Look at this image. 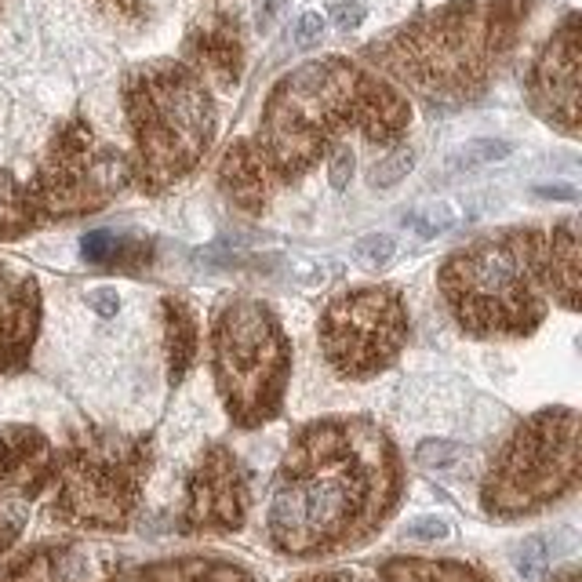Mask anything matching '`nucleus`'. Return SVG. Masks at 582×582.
<instances>
[{
	"label": "nucleus",
	"instance_id": "nucleus-1",
	"mask_svg": "<svg viewBox=\"0 0 582 582\" xmlns=\"http://www.w3.org/2000/svg\"><path fill=\"white\" fill-rule=\"evenodd\" d=\"M401 451L364 415H332L291 437L273 499L269 542L287 557H335L364 546L397 513Z\"/></svg>",
	"mask_w": 582,
	"mask_h": 582
},
{
	"label": "nucleus",
	"instance_id": "nucleus-2",
	"mask_svg": "<svg viewBox=\"0 0 582 582\" xmlns=\"http://www.w3.org/2000/svg\"><path fill=\"white\" fill-rule=\"evenodd\" d=\"M408 124L412 106L386 77L328 55L303 63L273 84L251 142L273 186H291L328 160L343 146V135L357 131L375 146H393Z\"/></svg>",
	"mask_w": 582,
	"mask_h": 582
},
{
	"label": "nucleus",
	"instance_id": "nucleus-3",
	"mask_svg": "<svg viewBox=\"0 0 582 582\" xmlns=\"http://www.w3.org/2000/svg\"><path fill=\"white\" fill-rule=\"evenodd\" d=\"M535 0H451L364 48V59L433 106H462L488 92L513 55Z\"/></svg>",
	"mask_w": 582,
	"mask_h": 582
},
{
	"label": "nucleus",
	"instance_id": "nucleus-4",
	"mask_svg": "<svg viewBox=\"0 0 582 582\" xmlns=\"http://www.w3.org/2000/svg\"><path fill=\"white\" fill-rule=\"evenodd\" d=\"M546 229L480 237L441 262L437 284L451 321L473 339H524L546 321Z\"/></svg>",
	"mask_w": 582,
	"mask_h": 582
},
{
	"label": "nucleus",
	"instance_id": "nucleus-5",
	"mask_svg": "<svg viewBox=\"0 0 582 582\" xmlns=\"http://www.w3.org/2000/svg\"><path fill=\"white\" fill-rule=\"evenodd\" d=\"M131 128V182L157 197L189 179L215 142V102L186 63H146L124 77Z\"/></svg>",
	"mask_w": 582,
	"mask_h": 582
},
{
	"label": "nucleus",
	"instance_id": "nucleus-6",
	"mask_svg": "<svg viewBox=\"0 0 582 582\" xmlns=\"http://www.w3.org/2000/svg\"><path fill=\"white\" fill-rule=\"evenodd\" d=\"M211 375L233 426L258 430L280 415L291 379V343L262 299L229 296L215 306Z\"/></svg>",
	"mask_w": 582,
	"mask_h": 582
},
{
	"label": "nucleus",
	"instance_id": "nucleus-7",
	"mask_svg": "<svg viewBox=\"0 0 582 582\" xmlns=\"http://www.w3.org/2000/svg\"><path fill=\"white\" fill-rule=\"evenodd\" d=\"M153 444L139 433L88 426L55 455L52 520L81 531H124L139 509Z\"/></svg>",
	"mask_w": 582,
	"mask_h": 582
},
{
	"label": "nucleus",
	"instance_id": "nucleus-8",
	"mask_svg": "<svg viewBox=\"0 0 582 582\" xmlns=\"http://www.w3.org/2000/svg\"><path fill=\"white\" fill-rule=\"evenodd\" d=\"M578 412L542 408L528 415L491 459L480 480V506L488 517L520 520L578 488Z\"/></svg>",
	"mask_w": 582,
	"mask_h": 582
},
{
	"label": "nucleus",
	"instance_id": "nucleus-9",
	"mask_svg": "<svg viewBox=\"0 0 582 582\" xmlns=\"http://www.w3.org/2000/svg\"><path fill=\"white\" fill-rule=\"evenodd\" d=\"M128 186H131L128 153L102 142L88 121L73 117L52 135L26 186V200L37 226L70 222L110 208Z\"/></svg>",
	"mask_w": 582,
	"mask_h": 582
},
{
	"label": "nucleus",
	"instance_id": "nucleus-10",
	"mask_svg": "<svg viewBox=\"0 0 582 582\" xmlns=\"http://www.w3.org/2000/svg\"><path fill=\"white\" fill-rule=\"evenodd\" d=\"M408 332L412 321L397 284H361L339 291L317 325L328 368L350 383H364L393 368Z\"/></svg>",
	"mask_w": 582,
	"mask_h": 582
},
{
	"label": "nucleus",
	"instance_id": "nucleus-11",
	"mask_svg": "<svg viewBox=\"0 0 582 582\" xmlns=\"http://www.w3.org/2000/svg\"><path fill=\"white\" fill-rule=\"evenodd\" d=\"M251 509L247 470L233 448L211 444L197 459L186 480V506H182V531L186 535H233L244 528Z\"/></svg>",
	"mask_w": 582,
	"mask_h": 582
},
{
	"label": "nucleus",
	"instance_id": "nucleus-12",
	"mask_svg": "<svg viewBox=\"0 0 582 582\" xmlns=\"http://www.w3.org/2000/svg\"><path fill=\"white\" fill-rule=\"evenodd\" d=\"M55 477V448L37 426L0 430V557L26 531L34 502Z\"/></svg>",
	"mask_w": 582,
	"mask_h": 582
},
{
	"label": "nucleus",
	"instance_id": "nucleus-13",
	"mask_svg": "<svg viewBox=\"0 0 582 582\" xmlns=\"http://www.w3.org/2000/svg\"><path fill=\"white\" fill-rule=\"evenodd\" d=\"M578 73H582V19L578 12L549 34L542 52L528 70V102L531 110L564 135H578Z\"/></svg>",
	"mask_w": 582,
	"mask_h": 582
},
{
	"label": "nucleus",
	"instance_id": "nucleus-14",
	"mask_svg": "<svg viewBox=\"0 0 582 582\" xmlns=\"http://www.w3.org/2000/svg\"><path fill=\"white\" fill-rule=\"evenodd\" d=\"M121 553L95 538L37 542L0 567V582H117Z\"/></svg>",
	"mask_w": 582,
	"mask_h": 582
},
{
	"label": "nucleus",
	"instance_id": "nucleus-15",
	"mask_svg": "<svg viewBox=\"0 0 582 582\" xmlns=\"http://www.w3.org/2000/svg\"><path fill=\"white\" fill-rule=\"evenodd\" d=\"M41 284L30 269L0 258V379L30 364L41 332Z\"/></svg>",
	"mask_w": 582,
	"mask_h": 582
},
{
	"label": "nucleus",
	"instance_id": "nucleus-16",
	"mask_svg": "<svg viewBox=\"0 0 582 582\" xmlns=\"http://www.w3.org/2000/svg\"><path fill=\"white\" fill-rule=\"evenodd\" d=\"M186 66L200 77H211L218 88H233L244 77V37L240 23L229 12L200 15L186 34Z\"/></svg>",
	"mask_w": 582,
	"mask_h": 582
},
{
	"label": "nucleus",
	"instance_id": "nucleus-17",
	"mask_svg": "<svg viewBox=\"0 0 582 582\" xmlns=\"http://www.w3.org/2000/svg\"><path fill=\"white\" fill-rule=\"evenodd\" d=\"M218 186L229 197V204H237L247 215H262L273 200V179L266 171V160L258 153V146L251 139H237L218 164Z\"/></svg>",
	"mask_w": 582,
	"mask_h": 582
},
{
	"label": "nucleus",
	"instance_id": "nucleus-18",
	"mask_svg": "<svg viewBox=\"0 0 582 582\" xmlns=\"http://www.w3.org/2000/svg\"><path fill=\"white\" fill-rule=\"evenodd\" d=\"M542 276L546 296L564 310H578L582 299V258H578V222L560 218L542 237Z\"/></svg>",
	"mask_w": 582,
	"mask_h": 582
},
{
	"label": "nucleus",
	"instance_id": "nucleus-19",
	"mask_svg": "<svg viewBox=\"0 0 582 582\" xmlns=\"http://www.w3.org/2000/svg\"><path fill=\"white\" fill-rule=\"evenodd\" d=\"M160 317H164V354H168V379L171 386H179L200 354V321L193 314V306L179 296H164L160 303Z\"/></svg>",
	"mask_w": 582,
	"mask_h": 582
},
{
	"label": "nucleus",
	"instance_id": "nucleus-20",
	"mask_svg": "<svg viewBox=\"0 0 582 582\" xmlns=\"http://www.w3.org/2000/svg\"><path fill=\"white\" fill-rule=\"evenodd\" d=\"M135 582H255V575L226 557H168L139 567Z\"/></svg>",
	"mask_w": 582,
	"mask_h": 582
},
{
	"label": "nucleus",
	"instance_id": "nucleus-21",
	"mask_svg": "<svg viewBox=\"0 0 582 582\" xmlns=\"http://www.w3.org/2000/svg\"><path fill=\"white\" fill-rule=\"evenodd\" d=\"M81 258L99 269H124L135 273L153 262V240L146 237H117L110 229H95L81 240Z\"/></svg>",
	"mask_w": 582,
	"mask_h": 582
},
{
	"label": "nucleus",
	"instance_id": "nucleus-22",
	"mask_svg": "<svg viewBox=\"0 0 582 582\" xmlns=\"http://www.w3.org/2000/svg\"><path fill=\"white\" fill-rule=\"evenodd\" d=\"M383 582H491L480 567L455 557H390Z\"/></svg>",
	"mask_w": 582,
	"mask_h": 582
},
{
	"label": "nucleus",
	"instance_id": "nucleus-23",
	"mask_svg": "<svg viewBox=\"0 0 582 582\" xmlns=\"http://www.w3.org/2000/svg\"><path fill=\"white\" fill-rule=\"evenodd\" d=\"M37 226L30 200H26V186H19V179L12 171L0 168V240H15L23 233H30Z\"/></svg>",
	"mask_w": 582,
	"mask_h": 582
},
{
	"label": "nucleus",
	"instance_id": "nucleus-24",
	"mask_svg": "<svg viewBox=\"0 0 582 582\" xmlns=\"http://www.w3.org/2000/svg\"><path fill=\"white\" fill-rule=\"evenodd\" d=\"M509 153H513V142H506V139H473V142L459 146V150L448 157V175L477 171V168H484V164L506 160Z\"/></svg>",
	"mask_w": 582,
	"mask_h": 582
},
{
	"label": "nucleus",
	"instance_id": "nucleus-25",
	"mask_svg": "<svg viewBox=\"0 0 582 582\" xmlns=\"http://www.w3.org/2000/svg\"><path fill=\"white\" fill-rule=\"evenodd\" d=\"M412 168H415V153L412 150H393L368 171V182L375 189H393L397 182H404L412 175Z\"/></svg>",
	"mask_w": 582,
	"mask_h": 582
},
{
	"label": "nucleus",
	"instance_id": "nucleus-26",
	"mask_svg": "<svg viewBox=\"0 0 582 582\" xmlns=\"http://www.w3.org/2000/svg\"><path fill=\"white\" fill-rule=\"evenodd\" d=\"M393 255H397V240H393L390 233H368V237H361V240L354 244V258H357L361 266H368V269L390 266Z\"/></svg>",
	"mask_w": 582,
	"mask_h": 582
},
{
	"label": "nucleus",
	"instance_id": "nucleus-27",
	"mask_svg": "<svg viewBox=\"0 0 582 582\" xmlns=\"http://www.w3.org/2000/svg\"><path fill=\"white\" fill-rule=\"evenodd\" d=\"M95 8L110 23L124 26V30H139V26L150 23V5H146V0H95Z\"/></svg>",
	"mask_w": 582,
	"mask_h": 582
},
{
	"label": "nucleus",
	"instance_id": "nucleus-28",
	"mask_svg": "<svg viewBox=\"0 0 582 582\" xmlns=\"http://www.w3.org/2000/svg\"><path fill=\"white\" fill-rule=\"evenodd\" d=\"M549 542L542 538V535H531V538H524L520 542V549H517V571L524 575V578H538L542 575V567L549 564Z\"/></svg>",
	"mask_w": 582,
	"mask_h": 582
},
{
	"label": "nucleus",
	"instance_id": "nucleus-29",
	"mask_svg": "<svg viewBox=\"0 0 582 582\" xmlns=\"http://www.w3.org/2000/svg\"><path fill=\"white\" fill-rule=\"evenodd\" d=\"M459 459V444L455 441H441V437H430L415 448V462L426 466V470H444Z\"/></svg>",
	"mask_w": 582,
	"mask_h": 582
},
{
	"label": "nucleus",
	"instance_id": "nucleus-30",
	"mask_svg": "<svg viewBox=\"0 0 582 582\" xmlns=\"http://www.w3.org/2000/svg\"><path fill=\"white\" fill-rule=\"evenodd\" d=\"M350 179H354V150L350 146H335L328 153V182L335 189H346Z\"/></svg>",
	"mask_w": 582,
	"mask_h": 582
},
{
	"label": "nucleus",
	"instance_id": "nucleus-31",
	"mask_svg": "<svg viewBox=\"0 0 582 582\" xmlns=\"http://www.w3.org/2000/svg\"><path fill=\"white\" fill-rule=\"evenodd\" d=\"M325 30H328L325 15H321V12H306V15H299V23H296V44H299V48H314V44H321Z\"/></svg>",
	"mask_w": 582,
	"mask_h": 582
},
{
	"label": "nucleus",
	"instance_id": "nucleus-32",
	"mask_svg": "<svg viewBox=\"0 0 582 582\" xmlns=\"http://www.w3.org/2000/svg\"><path fill=\"white\" fill-rule=\"evenodd\" d=\"M448 520L444 517H419L408 524V538H419V542H437V538H448Z\"/></svg>",
	"mask_w": 582,
	"mask_h": 582
},
{
	"label": "nucleus",
	"instance_id": "nucleus-33",
	"mask_svg": "<svg viewBox=\"0 0 582 582\" xmlns=\"http://www.w3.org/2000/svg\"><path fill=\"white\" fill-rule=\"evenodd\" d=\"M332 23H335L343 34L357 30V26L364 23V5H357V0H343V5L332 8Z\"/></svg>",
	"mask_w": 582,
	"mask_h": 582
},
{
	"label": "nucleus",
	"instance_id": "nucleus-34",
	"mask_svg": "<svg viewBox=\"0 0 582 582\" xmlns=\"http://www.w3.org/2000/svg\"><path fill=\"white\" fill-rule=\"evenodd\" d=\"M88 306H92L99 317H117V310H121L117 291H113V287H95V291H88Z\"/></svg>",
	"mask_w": 582,
	"mask_h": 582
},
{
	"label": "nucleus",
	"instance_id": "nucleus-35",
	"mask_svg": "<svg viewBox=\"0 0 582 582\" xmlns=\"http://www.w3.org/2000/svg\"><path fill=\"white\" fill-rule=\"evenodd\" d=\"M284 5H287V0H258V12H255L258 19H255V23H258V30H262V34H266V30H273V23L280 19Z\"/></svg>",
	"mask_w": 582,
	"mask_h": 582
},
{
	"label": "nucleus",
	"instance_id": "nucleus-36",
	"mask_svg": "<svg viewBox=\"0 0 582 582\" xmlns=\"http://www.w3.org/2000/svg\"><path fill=\"white\" fill-rule=\"evenodd\" d=\"M299 582H357L350 571H317V575H306Z\"/></svg>",
	"mask_w": 582,
	"mask_h": 582
},
{
	"label": "nucleus",
	"instance_id": "nucleus-37",
	"mask_svg": "<svg viewBox=\"0 0 582 582\" xmlns=\"http://www.w3.org/2000/svg\"><path fill=\"white\" fill-rule=\"evenodd\" d=\"M535 193H538V197H549V200H575V189H571V186H538Z\"/></svg>",
	"mask_w": 582,
	"mask_h": 582
},
{
	"label": "nucleus",
	"instance_id": "nucleus-38",
	"mask_svg": "<svg viewBox=\"0 0 582 582\" xmlns=\"http://www.w3.org/2000/svg\"><path fill=\"white\" fill-rule=\"evenodd\" d=\"M553 582H578V571H575V567H567V571H560Z\"/></svg>",
	"mask_w": 582,
	"mask_h": 582
}]
</instances>
